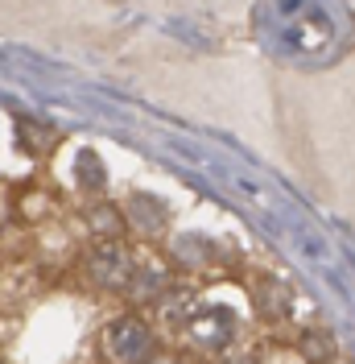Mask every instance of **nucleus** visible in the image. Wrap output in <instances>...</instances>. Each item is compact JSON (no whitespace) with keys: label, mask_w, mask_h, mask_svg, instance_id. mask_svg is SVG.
<instances>
[{"label":"nucleus","mask_w":355,"mask_h":364,"mask_svg":"<svg viewBox=\"0 0 355 364\" xmlns=\"http://www.w3.org/2000/svg\"><path fill=\"white\" fill-rule=\"evenodd\" d=\"M256 21L261 42L293 67H318L334 58L351 33V13L339 4H268Z\"/></svg>","instance_id":"obj_1"},{"label":"nucleus","mask_w":355,"mask_h":364,"mask_svg":"<svg viewBox=\"0 0 355 364\" xmlns=\"http://www.w3.org/2000/svg\"><path fill=\"white\" fill-rule=\"evenodd\" d=\"M108 348L116 360L141 364V360H149V352H153V336H149V327L141 318H116L108 331Z\"/></svg>","instance_id":"obj_2"},{"label":"nucleus","mask_w":355,"mask_h":364,"mask_svg":"<svg viewBox=\"0 0 355 364\" xmlns=\"http://www.w3.org/2000/svg\"><path fill=\"white\" fill-rule=\"evenodd\" d=\"M91 273H95V282H99V286L120 290V286H129V282H133L136 265L129 261V252H120V249H99L95 257H91Z\"/></svg>","instance_id":"obj_3"},{"label":"nucleus","mask_w":355,"mask_h":364,"mask_svg":"<svg viewBox=\"0 0 355 364\" xmlns=\"http://www.w3.org/2000/svg\"><path fill=\"white\" fill-rule=\"evenodd\" d=\"M190 331H195V340L211 343V348H219L236 336V315H227L223 306H202L195 323H190Z\"/></svg>","instance_id":"obj_4"},{"label":"nucleus","mask_w":355,"mask_h":364,"mask_svg":"<svg viewBox=\"0 0 355 364\" xmlns=\"http://www.w3.org/2000/svg\"><path fill=\"white\" fill-rule=\"evenodd\" d=\"M133 224L141 228V232H157V228L165 224V207L157 203V199H149V195H136L133 199Z\"/></svg>","instance_id":"obj_5"},{"label":"nucleus","mask_w":355,"mask_h":364,"mask_svg":"<svg viewBox=\"0 0 355 364\" xmlns=\"http://www.w3.org/2000/svg\"><path fill=\"white\" fill-rule=\"evenodd\" d=\"M75 174H79V182H83L87 191H99V186H104V178H108L95 154H79V161H75Z\"/></svg>","instance_id":"obj_6"}]
</instances>
